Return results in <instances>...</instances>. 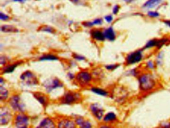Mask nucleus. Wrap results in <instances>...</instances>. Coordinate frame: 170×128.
<instances>
[{
  "label": "nucleus",
  "instance_id": "obj_39",
  "mask_svg": "<svg viewBox=\"0 0 170 128\" xmlns=\"http://www.w3.org/2000/svg\"><path fill=\"white\" fill-rule=\"evenodd\" d=\"M83 25L84 26L86 27H91L93 25L92 22H85L84 23H83Z\"/></svg>",
  "mask_w": 170,
  "mask_h": 128
},
{
  "label": "nucleus",
  "instance_id": "obj_24",
  "mask_svg": "<svg viewBox=\"0 0 170 128\" xmlns=\"http://www.w3.org/2000/svg\"><path fill=\"white\" fill-rule=\"evenodd\" d=\"M156 66L157 65H156L155 61H153L152 59H149L145 63V68L146 69H147V70H148V71L155 70L156 68Z\"/></svg>",
  "mask_w": 170,
  "mask_h": 128
},
{
  "label": "nucleus",
  "instance_id": "obj_8",
  "mask_svg": "<svg viewBox=\"0 0 170 128\" xmlns=\"http://www.w3.org/2000/svg\"><path fill=\"white\" fill-rule=\"evenodd\" d=\"M165 0H146L141 6V8L145 10H150L159 7Z\"/></svg>",
  "mask_w": 170,
  "mask_h": 128
},
{
  "label": "nucleus",
  "instance_id": "obj_25",
  "mask_svg": "<svg viewBox=\"0 0 170 128\" xmlns=\"http://www.w3.org/2000/svg\"><path fill=\"white\" fill-rule=\"evenodd\" d=\"M92 91L97 94L103 96H107L108 95V92L105 90L98 88H93L92 89Z\"/></svg>",
  "mask_w": 170,
  "mask_h": 128
},
{
  "label": "nucleus",
  "instance_id": "obj_43",
  "mask_svg": "<svg viewBox=\"0 0 170 128\" xmlns=\"http://www.w3.org/2000/svg\"><path fill=\"white\" fill-rule=\"evenodd\" d=\"M68 76L70 77V78H74V75L72 74L71 73H70L69 74H68Z\"/></svg>",
  "mask_w": 170,
  "mask_h": 128
},
{
  "label": "nucleus",
  "instance_id": "obj_9",
  "mask_svg": "<svg viewBox=\"0 0 170 128\" xmlns=\"http://www.w3.org/2000/svg\"><path fill=\"white\" fill-rule=\"evenodd\" d=\"M11 112L9 109L7 107H2L0 111L1 124L2 125L7 124L11 119Z\"/></svg>",
  "mask_w": 170,
  "mask_h": 128
},
{
  "label": "nucleus",
  "instance_id": "obj_21",
  "mask_svg": "<svg viewBox=\"0 0 170 128\" xmlns=\"http://www.w3.org/2000/svg\"><path fill=\"white\" fill-rule=\"evenodd\" d=\"M1 30L4 32H17L19 30L16 27L11 25H4L1 28Z\"/></svg>",
  "mask_w": 170,
  "mask_h": 128
},
{
  "label": "nucleus",
  "instance_id": "obj_19",
  "mask_svg": "<svg viewBox=\"0 0 170 128\" xmlns=\"http://www.w3.org/2000/svg\"><path fill=\"white\" fill-rule=\"evenodd\" d=\"M77 124L80 126L81 128H92V125L88 121H85L83 118H77L76 119Z\"/></svg>",
  "mask_w": 170,
  "mask_h": 128
},
{
  "label": "nucleus",
  "instance_id": "obj_11",
  "mask_svg": "<svg viewBox=\"0 0 170 128\" xmlns=\"http://www.w3.org/2000/svg\"><path fill=\"white\" fill-rule=\"evenodd\" d=\"M92 76L86 71H81L77 75L76 79L79 83L83 85L87 84L92 80Z\"/></svg>",
  "mask_w": 170,
  "mask_h": 128
},
{
  "label": "nucleus",
  "instance_id": "obj_38",
  "mask_svg": "<svg viewBox=\"0 0 170 128\" xmlns=\"http://www.w3.org/2000/svg\"><path fill=\"white\" fill-rule=\"evenodd\" d=\"M74 58L79 61H82V60H84L85 59V58L81 55H78V54H74Z\"/></svg>",
  "mask_w": 170,
  "mask_h": 128
},
{
  "label": "nucleus",
  "instance_id": "obj_23",
  "mask_svg": "<svg viewBox=\"0 0 170 128\" xmlns=\"http://www.w3.org/2000/svg\"><path fill=\"white\" fill-rule=\"evenodd\" d=\"M146 15L148 18L152 19H158L161 16V14L158 11L153 10H150L147 11Z\"/></svg>",
  "mask_w": 170,
  "mask_h": 128
},
{
  "label": "nucleus",
  "instance_id": "obj_44",
  "mask_svg": "<svg viewBox=\"0 0 170 128\" xmlns=\"http://www.w3.org/2000/svg\"><path fill=\"white\" fill-rule=\"evenodd\" d=\"M79 0H71L72 2H73L74 3H76L77 2H78Z\"/></svg>",
  "mask_w": 170,
  "mask_h": 128
},
{
  "label": "nucleus",
  "instance_id": "obj_14",
  "mask_svg": "<svg viewBox=\"0 0 170 128\" xmlns=\"http://www.w3.org/2000/svg\"><path fill=\"white\" fill-rule=\"evenodd\" d=\"M105 39L110 41H114L116 39V34L113 27H109L103 32Z\"/></svg>",
  "mask_w": 170,
  "mask_h": 128
},
{
  "label": "nucleus",
  "instance_id": "obj_12",
  "mask_svg": "<svg viewBox=\"0 0 170 128\" xmlns=\"http://www.w3.org/2000/svg\"><path fill=\"white\" fill-rule=\"evenodd\" d=\"M90 110L92 114L97 119L100 120L103 116L104 111L98 104L94 103L90 106Z\"/></svg>",
  "mask_w": 170,
  "mask_h": 128
},
{
  "label": "nucleus",
  "instance_id": "obj_27",
  "mask_svg": "<svg viewBox=\"0 0 170 128\" xmlns=\"http://www.w3.org/2000/svg\"><path fill=\"white\" fill-rule=\"evenodd\" d=\"M40 61H56L57 60V57L56 56L52 54H45L42 56L40 58Z\"/></svg>",
  "mask_w": 170,
  "mask_h": 128
},
{
  "label": "nucleus",
  "instance_id": "obj_15",
  "mask_svg": "<svg viewBox=\"0 0 170 128\" xmlns=\"http://www.w3.org/2000/svg\"><path fill=\"white\" fill-rule=\"evenodd\" d=\"M36 128H55V125L52 120L47 118L41 121Z\"/></svg>",
  "mask_w": 170,
  "mask_h": 128
},
{
  "label": "nucleus",
  "instance_id": "obj_46",
  "mask_svg": "<svg viewBox=\"0 0 170 128\" xmlns=\"http://www.w3.org/2000/svg\"><path fill=\"white\" fill-rule=\"evenodd\" d=\"M169 39H170V36H169Z\"/></svg>",
  "mask_w": 170,
  "mask_h": 128
},
{
  "label": "nucleus",
  "instance_id": "obj_18",
  "mask_svg": "<svg viewBox=\"0 0 170 128\" xmlns=\"http://www.w3.org/2000/svg\"><path fill=\"white\" fill-rule=\"evenodd\" d=\"M164 56H165V54L162 50L159 51L157 52L155 57V61L157 66H161L163 65Z\"/></svg>",
  "mask_w": 170,
  "mask_h": 128
},
{
  "label": "nucleus",
  "instance_id": "obj_36",
  "mask_svg": "<svg viewBox=\"0 0 170 128\" xmlns=\"http://www.w3.org/2000/svg\"><path fill=\"white\" fill-rule=\"evenodd\" d=\"M0 19L2 21H6V20H9V17L7 16V14H3V12H1Z\"/></svg>",
  "mask_w": 170,
  "mask_h": 128
},
{
  "label": "nucleus",
  "instance_id": "obj_3",
  "mask_svg": "<svg viewBox=\"0 0 170 128\" xmlns=\"http://www.w3.org/2000/svg\"><path fill=\"white\" fill-rule=\"evenodd\" d=\"M129 96L127 89L123 86L115 87L112 92V97L115 101L119 103H123L126 101Z\"/></svg>",
  "mask_w": 170,
  "mask_h": 128
},
{
  "label": "nucleus",
  "instance_id": "obj_34",
  "mask_svg": "<svg viewBox=\"0 0 170 128\" xmlns=\"http://www.w3.org/2000/svg\"><path fill=\"white\" fill-rule=\"evenodd\" d=\"M104 20L107 23H111L113 21V17L111 14H108L104 17Z\"/></svg>",
  "mask_w": 170,
  "mask_h": 128
},
{
  "label": "nucleus",
  "instance_id": "obj_4",
  "mask_svg": "<svg viewBox=\"0 0 170 128\" xmlns=\"http://www.w3.org/2000/svg\"><path fill=\"white\" fill-rule=\"evenodd\" d=\"M10 104L14 110L19 112H23L25 111V105L21 98L17 95L11 97L10 100Z\"/></svg>",
  "mask_w": 170,
  "mask_h": 128
},
{
  "label": "nucleus",
  "instance_id": "obj_16",
  "mask_svg": "<svg viewBox=\"0 0 170 128\" xmlns=\"http://www.w3.org/2000/svg\"><path fill=\"white\" fill-rule=\"evenodd\" d=\"M92 31L91 34L93 39H96L98 41H104L105 39L103 32H101V30H94Z\"/></svg>",
  "mask_w": 170,
  "mask_h": 128
},
{
  "label": "nucleus",
  "instance_id": "obj_40",
  "mask_svg": "<svg viewBox=\"0 0 170 128\" xmlns=\"http://www.w3.org/2000/svg\"><path fill=\"white\" fill-rule=\"evenodd\" d=\"M124 2L127 4H131L133 2H135L137 0H123Z\"/></svg>",
  "mask_w": 170,
  "mask_h": 128
},
{
  "label": "nucleus",
  "instance_id": "obj_30",
  "mask_svg": "<svg viewBox=\"0 0 170 128\" xmlns=\"http://www.w3.org/2000/svg\"><path fill=\"white\" fill-rule=\"evenodd\" d=\"M127 73L129 75H131V76L134 77L138 76L140 74L139 70H138V68H133L132 70L127 71Z\"/></svg>",
  "mask_w": 170,
  "mask_h": 128
},
{
  "label": "nucleus",
  "instance_id": "obj_10",
  "mask_svg": "<svg viewBox=\"0 0 170 128\" xmlns=\"http://www.w3.org/2000/svg\"><path fill=\"white\" fill-rule=\"evenodd\" d=\"M29 118L25 115L19 114L15 120V125L17 128H27L28 126Z\"/></svg>",
  "mask_w": 170,
  "mask_h": 128
},
{
  "label": "nucleus",
  "instance_id": "obj_26",
  "mask_svg": "<svg viewBox=\"0 0 170 128\" xmlns=\"http://www.w3.org/2000/svg\"><path fill=\"white\" fill-rule=\"evenodd\" d=\"M8 91L2 86L0 87V98L1 100H5L7 98Z\"/></svg>",
  "mask_w": 170,
  "mask_h": 128
},
{
  "label": "nucleus",
  "instance_id": "obj_35",
  "mask_svg": "<svg viewBox=\"0 0 170 128\" xmlns=\"http://www.w3.org/2000/svg\"><path fill=\"white\" fill-rule=\"evenodd\" d=\"M93 25H101L103 23V20L101 19H97L92 21Z\"/></svg>",
  "mask_w": 170,
  "mask_h": 128
},
{
  "label": "nucleus",
  "instance_id": "obj_1",
  "mask_svg": "<svg viewBox=\"0 0 170 128\" xmlns=\"http://www.w3.org/2000/svg\"><path fill=\"white\" fill-rule=\"evenodd\" d=\"M138 81L139 89L143 92L153 91L157 86L156 79L150 71L140 73L138 76Z\"/></svg>",
  "mask_w": 170,
  "mask_h": 128
},
{
  "label": "nucleus",
  "instance_id": "obj_6",
  "mask_svg": "<svg viewBox=\"0 0 170 128\" xmlns=\"http://www.w3.org/2000/svg\"><path fill=\"white\" fill-rule=\"evenodd\" d=\"M43 85L48 92L57 87H62L63 86V84L56 78L47 79L45 81Z\"/></svg>",
  "mask_w": 170,
  "mask_h": 128
},
{
  "label": "nucleus",
  "instance_id": "obj_33",
  "mask_svg": "<svg viewBox=\"0 0 170 128\" xmlns=\"http://www.w3.org/2000/svg\"><path fill=\"white\" fill-rule=\"evenodd\" d=\"M157 128H170V122H165L161 123Z\"/></svg>",
  "mask_w": 170,
  "mask_h": 128
},
{
  "label": "nucleus",
  "instance_id": "obj_45",
  "mask_svg": "<svg viewBox=\"0 0 170 128\" xmlns=\"http://www.w3.org/2000/svg\"><path fill=\"white\" fill-rule=\"evenodd\" d=\"M100 128H110L109 127L107 126H102Z\"/></svg>",
  "mask_w": 170,
  "mask_h": 128
},
{
  "label": "nucleus",
  "instance_id": "obj_20",
  "mask_svg": "<svg viewBox=\"0 0 170 128\" xmlns=\"http://www.w3.org/2000/svg\"><path fill=\"white\" fill-rule=\"evenodd\" d=\"M117 119V116L114 112H109L107 114H106L103 118L105 122L109 123V122H113L116 121Z\"/></svg>",
  "mask_w": 170,
  "mask_h": 128
},
{
  "label": "nucleus",
  "instance_id": "obj_41",
  "mask_svg": "<svg viewBox=\"0 0 170 128\" xmlns=\"http://www.w3.org/2000/svg\"><path fill=\"white\" fill-rule=\"evenodd\" d=\"M6 62V59L4 58V57H1V64H5Z\"/></svg>",
  "mask_w": 170,
  "mask_h": 128
},
{
  "label": "nucleus",
  "instance_id": "obj_42",
  "mask_svg": "<svg viewBox=\"0 0 170 128\" xmlns=\"http://www.w3.org/2000/svg\"><path fill=\"white\" fill-rule=\"evenodd\" d=\"M25 1V0H13V1L14 2H21V3L24 2Z\"/></svg>",
  "mask_w": 170,
  "mask_h": 128
},
{
  "label": "nucleus",
  "instance_id": "obj_17",
  "mask_svg": "<svg viewBox=\"0 0 170 128\" xmlns=\"http://www.w3.org/2000/svg\"><path fill=\"white\" fill-rule=\"evenodd\" d=\"M58 127L59 128H75V125L72 121L65 119L59 122Z\"/></svg>",
  "mask_w": 170,
  "mask_h": 128
},
{
  "label": "nucleus",
  "instance_id": "obj_2",
  "mask_svg": "<svg viewBox=\"0 0 170 128\" xmlns=\"http://www.w3.org/2000/svg\"><path fill=\"white\" fill-rule=\"evenodd\" d=\"M144 50L141 48L135 50L127 54L125 57V64L126 65H133L141 62L144 58Z\"/></svg>",
  "mask_w": 170,
  "mask_h": 128
},
{
  "label": "nucleus",
  "instance_id": "obj_13",
  "mask_svg": "<svg viewBox=\"0 0 170 128\" xmlns=\"http://www.w3.org/2000/svg\"><path fill=\"white\" fill-rule=\"evenodd\" d=\"M159 45V38H154L152 39H149L146 43L145 45L142 47L144 50H151L153 48H155L158 50Z\"/></svg>",
  "mask_w": 170,
  "mask_h": 128
},
{
  "label": "nucleus",
  "instance_id": "obj_29",
  "mask_svg": "<svg viewBox=\"0 0 170 128\" xmlns=\"http://www.w3.org/2000/svg\"><path fill=\"white\" fill-rule=\"evenodd\" d=\"M19 64V63H17L13 64V65H10L6 66L4 68V70H3L4 73H11L12 72H13L15 69V68Z\"/></svg>",
  "mask_w": 170,
  "mask_h": 128
},
{
  "label": "nucleus",
  "instance_id": "obj_37",
  "mask_svg": "<svg viewBox=\"0 0 170 128\" xmlns=\"http://www.w3.org/2000/svg\"><path fill=\"white\" fill-rule=\"evenodd\" d=\"M162 22L165 25H166L167 27H168L170 29V19L162 20Z\"/></svg>",
  "mask_w": 170,
  "mask_h": 128
},
{
  "label": "nucleus",
  "instance_id": "obj_28",
  "mask_svg": "<svg viewBox=\"0 0 170 128\" xmlns=\"http://www.w3.org/2000/svg\"><path fill=\"white\" fill-rule=\"evenodd\" d=\"M39 30L41 32H49L51 34H54L55 32V30L52 27L48 26V25H44L43 27H41Z\"/></svg>",
  "mask_w": 170,
  "mask_h": 128
},
{
  "label": "nucleus",
  "instance_id": "obj_7",
  "mask_svg": "<svg viewBox=\"0 0 170 128\" xmlns=\"http://www.w3.org/2000/svg\"><path fill=\"white\" fill-rule=\"evenodd\" d=\"M79 98L80 96L78 93L68 92L64 95L61 98V101L63 104H71L78 101Z\"/></svg>",
  "mask_w": 170,
  "mask_h": 128
},
{
  "label": "nucleus",
  "instance_id": "obj_5",
  "mask_svg": "<svg viewBox=\"0 0 170 128\" xmlns=\"http://www.w3.org/2000/svg\"><path fill=\"white\" fill-rule=\"evenodd\" d=\"M21 79L25 84L28 85H34L37 84L38 83L36 77L31 71H27L25 72L21 76Z\"/></svg>",
  "mask_w": 170,
  "mask_h": 128
},
{
  "label": "nucleus",
  "instance_id": "obj_31",
  "mask_svg": "<svg viewBox=\"0 0 170 128\" xmlns=\"http://www.w3.org/2000/svg\"><path fill=\"white\" fill-rule=\"evenodd\" d=\"M119 66H120V64L116 63V64H111L107 65H106L105 68L106 69L108 70L113 71V70H116L117 68H118Z\"/></svg>",
  "mask_w": 170,
  "mask_h": 128
},
{
  "label": "nucleus",
  "instance_id": "obj_32",
  "mask_svg": "<svg viewBox=\"0 0 170 128\" xmlns=\"http://www.w3.org/2000/svg\"><path fill=\"white\" fill-rule=\"evenodd\" d=\"M120 8H121V7L119 5H118V4L115 5L112 8V14L114 15L118 14L120 11Z\"/></svg>",
  "mask_w": 170,
  "mask_h": 128
},
{
  "label": "nucleus",
  "instance_id": "obj_22",
  "mask_svg": "<svg viewBox=\"0 0 170 128\" xmlns=\"http://www.w3.org/2000/svg\"><path fill=\"white\" fill-rule=\"evenodd\" d=\"M34 97L38 100L39 103L43 105H47V99L46 97L41 93H36L34 94Z\"/></svg>",
  "mask_w": 170,
  "mask_h": 128
}]
</instances>
